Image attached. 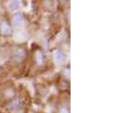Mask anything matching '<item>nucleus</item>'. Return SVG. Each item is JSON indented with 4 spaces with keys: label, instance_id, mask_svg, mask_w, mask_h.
Here are the masks:
<instances>
[{
    "label": "nucleus",
    "instance_id": "7ed1b4c3",
    "mask_svg": "<svg viewBox=\"0 0 123 113\" xmlns=\"http://www.w3.org/2000/svg\"><path fill=\"white\" fill-rule=\"evenodd\" d=\"M35 59H36V63H37L38 65H41V64L43 63V54H42L40 51L36 52V54H35Z\"/></svg>",
    "mask_w": 123,
    "mask_h": 113
},
{
    "label": "nucleus",
    "instance_id": "f03ea898",
    "mask_svg": "<svg viewBox=\"0 0 123 113\" xmlns=\"http://www.w3.org/2000/svg\"><path fill=\"white\" fill-rule=\"evenodd\" d=\"M12 31V28L10 27V25L7 23V22H2L1 25H0V32L4 35L6 34H10Z\"/></svg>",
    "mask_w": 123,
    "mask_h": 113
},
{
    "label": "nucleus",
    "instance_id": "39448f33",
    "mask_svg": "<svg viewBox=\"0 0 123 113\" xmlns=\"http://www.w3.org/2000/svg\"><path fill=\"white\" fill-rule=\"evenodd\" d=\"M56 58H57V60L62 61V60H64L65 55L63 54V52H61V51H58V52H57V55H56Z\"/></svg>",
    "mask_w": 123,
    "mask_h": 113
},
{
    "label": "nucleus",
    "instance_id": "f257e3e1",
    "mask_svg": "<svg viewBox=\"0 0 123 113\" xmlns=\"http://www.w3.org/2000/svg\"><path fill=\"white\" fill-rule=\"evenodd\" d=\"M25 57V51L22 50V49H17L16 51L14 52V55H13V58L15 61H17V63H19L20 61H22Z\"/></svg>",
    "mask_w": 123,
    "mask_h": 113
},
{
    "label": "nucleus",
    "instance_id": "20e7f679",
    "mask_svg": "<svg viewBox=\"0 0 123 113\" xmlns=\"http://www.w3.org/2000/svg\"><path fill=\"white\" fill-rule=\"evenodd\" d=\"M13 21H14L15 23H17V24L21 23V21H22V16H21V14H20V13L16 14V15L13 17Z\"/></svg>",
    "mask_w": 123,
    "mask_h": 113
},
{
    "label": "nucleus",
    "instance_id": "423d86ee",
    "mask_svg": "<svg viewBox=\"0 0 123 113\" xmlns=\"http://www.w3.org/2000/svg\"><path fill=\"white\" fill-rule=\"evenodd\" d=\"M18 6V2L17 1H15V2H12L11 4H10V8L12 10V9H14V8H16Z\"/></svg>",
    "mask_w": 123,
    "mask_h": 113
}]
</instances>
